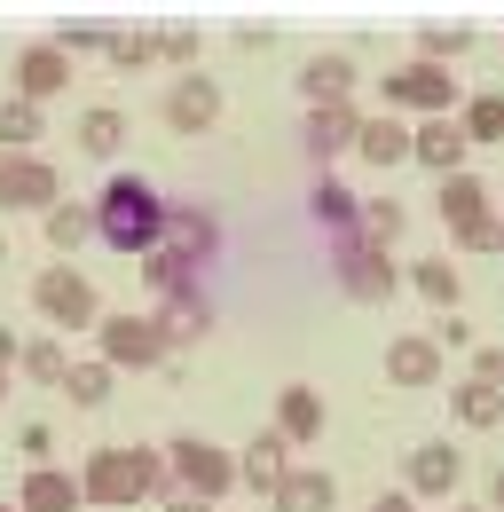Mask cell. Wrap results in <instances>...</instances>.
I'll return each instance as SVG.
<instances>
[{
	"instance_id": "cell-29",
	"label": "cell",
	"mask_w": 504,
	"mask_h": 512,
	"mask_svg": "<svg viewBox=\"0 0 504 512\" xmlns=\"http://www.w3.org/2000/svg\"><path fill=\"white\" fill-rule=\"evenodd\" d=\"M402 284H410V292H418V300H434L441 316H457V292H465V284H457V260H410V276H402Z\"/></svg>"
},
{
	"instance_id": "cell-12",
	"label": "cell",
	"mask_w": 504,
	"mask_h": 512,
	"mask_svg": "<svg viewBox=\"0 0 504 512\" xmlns=\"http://www.w3.org/2000/svg\"><path fill=\"white\" fill-rule=\"evenodd\" d=\"M284 449H292V442H284L276 426H260V434L237 449V481H245L252 497H276V481L292 473V457H284Z\"/></svg>"
},
{
	"instance_id": "cell-1",
	"label": "cell",
	"mask_w": 504,
	"mask_h": 512,
	"mask_svg": "<svg viewBox=\"0 0 504 512\" xmlns=\"http://www.w3.org/2000/svg\"><path fill=\"white\" fill-rule=\"evenodd\" d=\"M79 489H87V505L103 512H126V505H166L174 497V473H166V449L150 442H103L87 465H79Z\"/></svg>"
},
{
	"instance_id": "cell-41",
	"label": "cell",
	"mask_w": 504,
	"mask_h": 512,
	"mask_svg": "<svg viewBox=\"0 0 504 512\" xmlns=\"http://www.w3.org/2000/svg\"><path fill=\"white\" fill-rule=\"evenodd\" d=\"M158 512H213V505H205V497H182V489H174V497H166Z\"/></svg>"
},
{
	"instance_id": "cell-35",
	"label": "cell",
	"mask_w": 504,
	"mask_h": 512,
	"mask_svg": "<svg viewBox=\"0 0 504 512\" xmlns=\"http://www.w3.org/2000/svg\"><path fill=\"white\" fill-rule=\"evenodd\" d=\"M119 71H134V64H150L158 56V32H111V48H103Z\"/></svg>"
},
{
	"instance_id": "cell-10",
	"label": "cell",
	"mask_w": 504,
	"mask_h": 512,
	"mask_svg": "<svg viewBox=\"0 0 504 512\" xmlns=\"http://www.w3.org/2000/svg\"><path fill=\"white\" fill-rule=\"evenodd\" d=\"M158 111H166L174 134H205L221 119V87H213L205 71H182V79H166V103H158Z\"/></svg>"
},
{
	"instance_id": "cell-17",
	"label": "cell",
	"mask_w": 504,
	"mask_h": 512,
	"mask_svg": "<svg viewBox=\"0 0 504 512\" xmlns=\"http://www.w3.org/2000/svg\"><path fill=\"white\" fill-rule=\"evenodd\" d=\"M323 418H331V410H323V394H315L308 379L276 386V434H284L292 449H300V442H315V434H323Z\"/></svg>"
},
{
	"instance_id": "cell-38",
	"label": "cell",
	"mask_w": 504,
	"mask_h": 512,
	"mask_svg": "<svg viewBox=\"0 0 504 512\" xmlns=\"http://www.w3.org/2000/svg\"><path fill=\"white\" fill-rule=\"evenodd\" d=\"M473 379H481V386H504V347H481V355H473Z\"/></svg>"
},
{
	"instance_id": "cell-5",
	"label": "cell",
	"mask_w": 504,
	"mask_h": 512,
	"mask_svg": "<svg viewBox=\"0 0 504 512\" xmlns=\"http://www.w3.org/2000/svg\"><path fill=\"white\" fill-rule=\"evenodd\" d=\"M32 308L56 323V331H95V323H103L95 284H87L71 260H56V268H40V276H32Z\"/></svg>"
},
{
	"instance_id": "cell-34",
	"label": "cell",
	"mask_w": 504,
	"mask_h": 512,
	"mask_svg": "<svg viewBox=\"0 0 504 512\" xmlns=\"http://www.w3.org/2000/svg\"><path fill=\"white\" fill-rule=\"evenodd\" d=\"M465 48H473L465 24H426V32H418V56H426V64H449V56H465Z\"/></svg>"
},
{
	"instance_id": "cell-11",
	"label": "cell",
	"mask_w": 504,
	"mask_h": 512,
	"mask_svg": "<svg viewBox=\"0 0 504 512\" xmlns=\"http://www.w3.org/2000/svg\"><path fill=\"white\" fill-rule=\"evenodd\" d=\"M465 150H473V142H465V127H457V119H426V127H410V158H418L434 182L465 174Z\"/></svg>"
},
{
	"instance_id": "cell-26",
	"label": "cell",
	"mask_w": 504,
	"mask_h": 512,
	"mask_svg": "<svg viewBox=\"0 0 504 512\" xmlns=\"http://www.w3.org/2000/svg\"><path fill=\"white\" fill-rule=\"evenodd\" d=\"M489 213H497V197L481 190L473 174H449V182H441V221H449V237L473 229V221H489Z\"/></svg>"
},
{
	"instance_id": "cell-31",
	"label": "cell",
	"mask_w": 504,
	"mask_h": 512,
	"mask_svg": "<svg viewBox=\"0 0 504 512\" xmlns=\"http://www.w3.org/2000/svg\"><path fill=\"white\" fill-rule=\"evenodd\" d=\"M308 205H315V221H323L331 237H355V221H363V197H347L339 182H315Z\"/></svg>"
},
{
	"instance_id": "cell-39",
	"label": "cell",
	"mask_w": 504,
	"mask_h": 512,
	"mask_svg": "<svg viewBox=\"0 0 504 512\" xmlns=\"http://www.w3.org/2000/svg\"><path fill=\"white\" fill-rule=\"evenodd\" d=\"M16 355H24V339H16L8 323H0V371H16Z\"/></svg>"
},
{
	"instance_id": "cell-45",
	"label": "cell",
	"mask_w": 504,
	"mask_h": 512,
	"mask_svg": "<svg viewBox=\"0 0 504 512\" xmlns=\"http://www.w3.org/2000/svg\"><path fill=\"white\" fill-rule=\"evenodd\" d=\"M0 268H8V237H0Z\"/></svg>"
},
{
	"instance_id": "cell-18",
	"label": "cell",
	"mask_w": 504,
	"mask_h": 512,
	"mask_svg": "<svg viewBox=\"0 0 504 512\" xmlns=\"http://www.w3.org/2000/svg\"><path fill=\"white\" fill-rule=\"evenodd\" d=\"M457 481H465L457 442H418V449H410V497H449Z\"/></svg>"
},
{
	"instance_id": "cell-4",
	"label": "cell",
	"mask_w": 504,
	"mask_h": 512,
	"mask_svg": "<svg viewBox=\"0 0 504 512\" xmlns=\"http://www.w3.org/2000/svg\"><path fill=\"white\" fill-rule=\"evenodd\" d=\"M95 355H103L111 371H166V363H174V347H166L158 316H126V308L95 323Z\"/></svg>"
},
{
	"instance_id": "cell-3",
	"label": "cell",
	"mask_w": 504,
	"mask_h": 512,
	"mask_svg": "<svg viewBox=\"0 0 504 512\" xmlns=\"http://www.w3.org/2000/svg\"><path fill=\"white\" fill-rule=\"evenodd\" d=\"M166 473H174L182 497H205V505H221V497L237 489V457L221 442H205V434H174V442H166Z\"/></svg>"
},
{
	"instance_id": "cell-43",
	"label": "cell",
	"mask_w": 504,
	"mask_h": 512,
	"mask_svg": "<svg viewBox=\"0 0 504 512\" xmlns=\"http://www.w3.org/2000/svg\"><path fill=\"white\" fill-rule=\"evenodd\" d=\"M449 512H489V505H449Z\"/></svg>"
},
{
	"instance_id": "cell-24",
	"label": "cell",
	"mask_w": 504,
	"mask_h": 512,
	"mask_svg": "<svg viewBox=\"0 0 504 512\" xmlns=\"http://www.w3.org/2000/svg\"><path fill=\"white\" fill-rule=\"evenodd\" d=\"M48 134V111L24 95H0V158H32V142Z\"/></svg>"
},
{
	"instance_id": "cell-42",
	"label": "cell",
	"mask_w": 504,
	"mask_h": 512,
	"mask_svg": "<svg viewBox=\"0 0 504 512\" xmlns=\"http://www.w3.org/2000/svg\"><path fill=\"white\" fill-rule=\"evenodd\" d=\"M489 505H497V512H504V473H497V497H489Z\"/></svg>"
},
{
	"instance_id": "cell-2",
	"label": "cell",
	"mask_w": 504,
	"mask_h": 512,
	"mask_svg": "<svg viewBox=\"0 0 504 512\" xmlns=\"http://www.w3.org/2000/svg\"><path fill=\"white\" fill-rule=\"evenodd\" d=\"M95 237L111 245V253L142 260L166 245V197L158 182H142V174H111L103 190H95Z\"/></svg>"
},
{
	"instance_id": "cell-28",
	"label": "cell",
	"mask_w": 504,
	"mask_h": 512,
	"mask_svg": "<svg viewBox=\"0 0 504 512\" xmlns=\"http://www.w3.org/2000/svg\"><path fill=\"white\" fill-rule=\"evenodd\" d=\"M449 410H457V426H473V434H489V426H504V394L481 379H457L449 386Z\"/></svg>"
},
{
	"instance_id": "cell-44",
	"label": "cell",
	"mask_w": 504,
	"mask_h": 512,
	"mask_svg": "<svg viewBox=\"0 0 504 512\" xmlns=\"http://www.w3.org/2000/svg\"><path fill=\"white\" fill-rule=\"evenodd\" d=\"M0 402H8V371H0Z\"/></svg>"
},
{
	"instance_id": "cell-22",
	"label": "cell",
	"mask_w": 504,
	"mask_h": 512,
	"mask_svg": "<svg viewBox=\"0 0 504 512\" xmlns=\"http://www.w3.org/2000/svg\"><path fill=\"white\" fill-rule=\"evenodd\" d=\"M40 237H48V253H56V260H71L79 245H95V205L63 197L56 213H40Z\"/></svg>"
},
{
	"instance_id": "cell-16",
	"label": "cell",
	"mask_w": 504,
	"mask_h": 512,
	"mask_svg": "<svg viewBox=\"0 0 504 512\" xmlns=\"http://www.w3.org/2000/svg\"><path fill=\"white\" fill-rule=\"evenodd\" d=\"M355 134H363V111H355V103H323V111H308V127H300V142H308V158L323 166V158H339V150H355Z\"/></svg>"
},
{
	"instance_id": "cell-46",
	"label": "cell",
	"mask_w": 504,
	"mask_h": 512,
	"mask_svg": "<svg viewBox=\"0 0 504 512\" xmlns=\"http://www.w3.org/2000/svg\"><path fill=\"white\" fill-rule=\"evenodd\" d=\"M497 221H504V197H497Z\"/></svg>"
},
{
	"instance_id": "cell-13",
	"label": "cell",
	"mask_w": 504,
	"mask_h": 512,
	"mask_svg": "<svg viewBox=\"0 0 504 512\" xmlns=\"http://www.w3.org/2000/svg\"><path fill=\"white\" fill-rule=\"evenodd\" d=\"M16 512H87V489H79V473H63V465H32L24 489H16Z\"/></svg>"
},
{
	"instance_id": "cell-7",
	"label": "cell",
	"mask_w": 504,
	"mask_h": 512,
	"mask_svg": "<svg viewBox=\"0 0 504 512\" xmlns=\"http://www.w3.org/2000/svg\"><path fill=\"white\" fill-rule=\"evenodd\" d=\"M394 111H426V119H449V103H457V79L449 64H426V56H410V64L386 71V87H378Z\"/></svg>"
},
{
	"instance_id": "cell-14",
	"label": "cell",
	"mask_w": 504,
	"mask_h": 512,
	"mask_svg": "<svg viewBox=\"0 0 504 512\" xmlns=\"http://www.w3.org/2000/svg\"><path fill=\"white\" fill-rule=\"evenodd\" d=\"M386 379L394 386H441V347H434V331H402L394 347H386Z\"/></svg>"
},
{
	"instance_id": "cell-47",
	"label": "cell",
	"mask_w": 504,
	"mask_h": 512,
	"mask_svg": "<svg viewBox=\"0 0 504 512\" xmlns=\"http://www.w3.org/2000/svg\"><path fill=\"white\" fill-rule=\"evenodd\" d=\"M0 512H16V505H0Z\"/></svg>"
},
{
	"instance_id": "cell-6",
	"label": "cell",
	"mask_w": 504,
	"mask_h": 512,
	"mask_svg": "<svg viewBox=\"0 0 504 512\" xmlns=\"http://www.w3.org/2000/svg\"><path fill=\"white\" fill-rule=\"evenodd\" d=\"M331 268H339V292H347V300H363V308H378V300H394V284H402V268L386 260V245H371L363 229L331 245Z\"/></svg>"
},
{
	"instance_id": "cell-37",
	"label": "cell",
	"mask_w": 504,
	"mask_h": 512,
	"mask_svg": "<svg viewBox=\"0 0 504 512\" xmlns=\"http://www.w3.org/2000/svg\"><path fill=\"white\" fill-rule=\"evenodd\" d=\"M158 56H166V64H197V32H158Z\"/></svg>"
},
{
	"instance_id": "cell-9",
	"label": "cell",
	"mask_w": 504,
	"mask_h": 512,
	"mask_svg": "<svg viewBox=\"0 0 504 512\" xmlns=\"http://www.w3.org/2000/svg\"><path fill=\"white\" fill-rule=\"evenodd\" d=\"M8 71H16V87H8V95H24V103H40V111H48L63 87H71V48H63V40H24Z\"/></svg>"
},
{
	"instance_id": "cell-40",
	"label": "cell",
	"mask_w": 504,
	"mask_h": 512,
	"mask_svg": "<svg viewBox=\"0 0 504 512\" xmlns=\"http://www.w3.org/2000/svg\"><path fill=\"white\" fill-rule=\"evenodd\" d=\"M371 512H418V497H410V489H394V497H378Z\"/></svg>"
},
{
	"instance_id": "cell-36",
	"label": "cell",
	"mask_w": 504,
	"mask_h": 512,
	"mask_svg": "<svg viewBox=\"0 0 504 512\" xmlns=\"http://www.w3.org/2000/svg\"><path fill=\"white\" fill-rule=\"evenodd\" d=\"M457 253H504V221H473V229H457Z\"/></svg>"
},
{
	"instance_id": "cell-27",
	"label": "cell",
	"mask_w": 504,
	"mask_h": 512,
	"mask_svg": "<svg viewBox=\"0 0 504 512\" xmlns=\"http://www.w3.org/2000/svg\"><path fill=\"white\" fill-rule=\"evenodd\" d=\"M355 158H363V166H402V158H410V127H402V119H386V111H378V119H363Z\"/></svg>"
},
{
	"instance_id": "cell-21",
	"label": "cell",
	"mask_w": 504,
	"mask_h": 512,
	"mask_svg": "<svg viewBox=\"0 0 504 512\" xmlns=\"http://www.w3.org/2000/svg\"><path fill=\"white\" fill-rule=\"evenodd\" d=\"M111 394H119V371L103 355H71V371H63V402L71 410H103Z\"/></svg>"
},
{
	"instance_id": "cell-25",
	"label": "cell",
	"mask_w": 504,
	"mask_h": 512,
	"mask_svg": "<svg viewBox=\"0 0 504 512\" xmlns=\"http://www.w3.org/2000/svg\"><path fill=\"white\" fill-rule=\"evenodd\" d=\"M158 331H166V347H197V339L213 331V308H205V292H182V300H158Z\"/></svg>"
},
{
	"instance_id": "cell-30",
	"label": "cell",
	"mask_w": 504,
	"mask_h": 512,
	"mask_svg": "<svg viewBox=\"0 0 504 512\" xmlns=\"http://www.w3.org/2000/svg\"><path fill=\"white\" fill-rule=\"evenodd\" d=\"M16 371L32 386H63V371H71V355H63L56 331H40V339H24V355H16Z\"/></svg>"
},
{
	"instance_id": "cell-15",
	"label": "cell",
	"mask_w": 504,
	"mask_h": 512,
	"mask_svg": "<svg viewBox=\"0 0 504 512\" xmlns=\"http://www.w3.org/2000/svg\"><path fill=\"white\" fill-rule=\"evenodd\" d=\"M300 95H308V111L323 103H355V56H339V48H323L300 64Z\"/></svg>"
},
{
	"instance_id": "cell-32",
	"label": "cell",
	"mask_w": 504,
	"mask_h": 512,
	"mask_svg": "<svg viewBox=\"0 0 504 512\" xmlns=\"http://www.w3.org/2000/svg\"><path fill=\"white\" fill-rule=\"evenodd\" d=\"M457 127H465V142H504V95H497V87H489V95H473Z\"/></svg>"
},
{
	"instance_id": "cell-20",
	"label": "cell",
	"mask_w": 504,
	"mask_h": 512,
	"mask_svg": "<svg viewBox=\"0 0 504 512\" xmlns=\"http://www.w3.org/2000/svg\"><path fill=\"white\" fill-rule=\"evenodd\" d=\"M71 142H79L87 158H103V166H111V158L126 150V111H119V103H87V111H79V127H71Z\"/></svg>"
},
{
	"instance_id": "cell-19",
	"label": "cell",
	"mask_w": 504,
	"mask_h": 512,
	"mask_svg": "<svg viewBox=\"0 0 504 512\" xmlns=\"http://www.w3.org/2000/svg\"><path fill=\"white\" fill-rule=\"evenodd\" d=\"M331 505H339V481L323 465H292L276 481V497H268V512H331Z\"/></svg>"
},
{
	"instance_id": "cell-8",
	"label": "cell",
	"mask_w": 504,
	"mask_h": 512,
	"mask_svg": "<svg viewBox=\"0 0 504 512\" xmlns=\"http://www.w3.org/2000/svg\"><path fill=\"white\" fill-rule=\"evenodd\" d=\"M63 174L32 150V158H0V213H56Z\"/></svg>"
},
{
	"instance_id": "cell-33",
	"label": "cell",
	"mask_w": 504,
	"mask_h": 512,
	"mask_svg": "<svg viewBox=\"0 0 504 512\" xmlns=\"http://www.w3.org/2000/svg\"><path fill=\"white\" fill-rule=\"evenodd\" d=\"M402 221H410V205H402V197H371L355 229H363L371 245H394V237H402Z\"/></svg>"
},
{
	"instance_id": "cell-23",
	"label": "cell",
	"mask_w": 504,
	"mask_h": 512,
	"mask_svg": "<svg viewBox=\"0 0 504 512\" xmlns=\"http://www.w3.org/2000/svg\"><path fill=\"white\" fill-rule=\"evenodd\" d=\"M142 284H150L158 300H182V292H197V253H182V245L142 253Z\"/></svg>"
}]
</instances>
